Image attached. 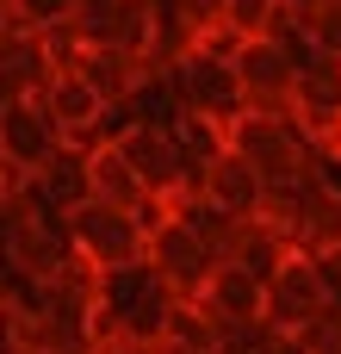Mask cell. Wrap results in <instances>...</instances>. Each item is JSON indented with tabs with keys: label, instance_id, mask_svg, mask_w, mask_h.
<instances>
[{
	"label": "cell",
	"instance_id": "1",
	"mask_svg": "<svg viewBox=\"0 0 341 354\" xmlns=\"http://www.w3.org/2000/svg\"><path fill=\"white\" fill-rule=\"evenodd\" d=\"M230 149L267 180V187H292L311 174H329V162L311 149V137L298 131V118H273V112H242L230 124Z\"/></svg>",
	"mask_w": 341,
	"mask_h": 354
},
{
	"label": "cell",
	"instance_id": "2",
	"mask_svg": "<svg viewBox=\"0 0 341 354\" xmlns=\"http://www.w3.org/2000/svg\"><path fill=\"white\" fill-rule=\"evenodd\" d=\"M68 224V249L93 268V274H130V268H149V224L137 212H118L106 199H87L81 212L62 218Z\"/></svg>",
	"mask_w": 341,
	"mask_h": 354
},
{
	"label": "cell",
	"instance_id": "3",
	"mask_svg": "<svg viewBox=\"0 0 341 354\" xmlns=\"http://www.w3.org/2000/svg\"><path fill=\"white\" fill-rule=\"evenodd\" d=\"M168 87H174L180 118L199 112V118H211V124L230 131V124L249 112V93H242V75H236V56H230V50H211V44L186 50V56L168 68Z\"/></svg>",
	"mask_w": 341,
	"mask_h": 354
},
{
	"label": "cell",
	"instance_id": "4",
	"mask_svg": "<svg viewBox=\"0 0 341 354\" xmlns=\"http://www.w3.org/2000/svg\"><path fill=\"white\" fill-rule=\"evenodd\" d=\"M236 75H242L249 112H273V118H292V112H298L304 56H292L286 44H273V37H255V44H242V50H236Z\"/></svg>",
	"mask_w": 341,
	"mask_h": 354
},
{
	"label": "cell",
	"instance_id": "5",
	"mask_svg": "<svg viewBox=\"0 0 341 354\" xmlns=\"http://www.w3.org/2000/svg\"><path fill=\"white\" fill-rule=\"evenodd\" d=\"M149 268L162 274V286H168L174 299H199V292L211 286V274L224 268V255H217V249L174 212V218L149 236Z\"/></svg>",
	"mask_w": 341,
	"mask_h": 354
},
{
	"label": "cell",
	"instance_id": "6",
	"mask_svg": "<svg viewBox=\"0 0 341 354\" xmlns=\"http://www.w3.org/2000/svg\"><path fill=\"white\" fill-rule=\"evenodd\" d=\"M68 149L62 124L43 112V100H19V106H0V162L25 180H37L56 156Z\"/></svg>",
	"mask_w": 341,
	"mask_h": 354
},
{
	"label": "cell",
	"instance_id": "7",
	"mask_svg": "<svg viewBox=\"0 0 341 354\" xmlns=\"http://www.w3.org/2000/svg\"><path fill=\"white\" fill-rule=\"evenodd\" d=\"M329 286H323V274H317V261H304V255H292L273 280H267V324L280 330V336H304L317 317H329Z\"/></svg>",
	"mask_w": 341,
	"mask_h": 354
},
{
	"label": "cell",
	"instance_id": "8",
	"mask_svg": "<svg viewBox=\"0 0 341 354\" xmlns=\"http://www.w3.org/2000/svg\"><path fill=\"white\" fill-rule=\"evenodd\" d=\"M56 75H62V68H56V56H50V44H43V37L12 31V25L0 31V106L43 100Z\"/></svg>",
	"mask_w": 341,
	"mask_h": 354
},
{
	"label": "cell",
	"instance_id": "9",
	"mask_svg": "<svg viewBox=\"0 0 341 354\" xmlns=\"http://www.w3.org/2000/svg\"><path fill=\"white\" fill-rule=\"evenodd\" d=\"M217 330H249V324H267V286L249 274V268H236V261H224L217 274H211V286L193 299Z\"/></svg>",
	"mask_w": 341,
	"mask_h": 354
},
{
	"label": "cell",
	"instance_id": "10",
	"mask_svg": "<svg viewBox=\"0 0 341 354\" xmlns=\"http://www.w3.org/2000/svg\"><path fill=\"white\" fill-rule=\"evenodd\" d=\"M199 199H211L217 212H230V218L249 224V218H261V205H267V180H261L236 149H224V156L205 168V193H199Z\"/></svg>",
	"mask_w": 341,
	"mask_h": 354
},
{
	"label": "cell",
	"instance_id": "11",
	"mask_svg": "<svg viewBox=\"0 0 341 354\" xmlns=\"http://www.w3.org/2000/svg\"><path fill=\"white\" fill-rule=\"evenodd\" d=\"M31 193H37V205L50 212V218H68V212H81L87 199H93V174H87V149L81 143H68L37 180H31Z\"/></svg>",
	"mask_w": 341,
	"mask_h": 354
},
{
	"label": "cell",
	"instance_id": "12",
	"mask_svg": "<svg viewBox=\"0 0 341 354\" xmlns=\"http://www.w3.org/2000/svg\"><path fill=\"white\" fill-rule=\"evenodd\" d=\"M43 112L62 124V137H68V143H87V137H93V124L106 118V100L81 81V68H62V75L50 81V93H43Z\"/></svg>",
	"mask_w": 341,
	"mask_h": 354
},
{
	"label": "cell",
	"instance_id": "13",
	"mask_svg": "<svg viewBox=\"0 0 341 354\" xmlns=\"http://www.w3.org/2000/svg\"><path fill=\"white\" fill-rule=\"evenodd\" d=\"M230 261H236V268H249V274L267 286V280H273V274L292 261V249H286V236H280L273 224L249 218V224H242V236H236V249H230Z\"/></svg>",
	"mask_w": 341,
	"mask_h": 354
},
{
	"label": "cell",
	"instance_id": "14",
	"mask_svg": "<svg viewBox=\"0 0 341 354\" xmlns=\"http://www.w3.org/2000/svg\"><path fill=\"white\" fill-rule=\"evenodd\" d=\"M68 19H75V0H12L6 6V25L12 31H31V37H43V31L68 25Z\"/></svg>",
	"mask_w": 341,
	"mask_h": 354
},
{
	"label": "cell",
	"instance_id": "15",
	"mask_svg": "<svg viewBox=\"0 0 341 354\" xmlns=\"http://www.w3.org/2000/svg\"><path fill=\"white\" fill-rule=\"evenodd\" d=\"M224 19H230V31H236L242 44H255V37H267V31H273L280 0H224Z\"/></svg>",
	"mask_w": 341,
	"mask_h": 354
},
{
	"label": "cell",
	"instance_id": "16",
	"mask_svg": "<svg viewBox=\"0 0 341 354\" xmlns=\"http://www.w3.org/2000/svg\"><path fill=\"white\" fill-rule=\"evenodd\" d=\"M93 354H168L162 342H149V336H124V330H112V336H99Z\"/></svg>",
	"mask_w": 341,
	"mask_h": 354
},
{
	"label": "cell",
	"instance_id": "17",
	"mask_svg": "<svg viewBox=\"0 0 341 354\" xmlns=\"http://www.w3.org/2000/svg\"><path fill=\"white\" fill-rule=\"evenodd\" d=\"M12 305H19V299H12V274H6V261H0V317H6Z\"/></svg>",
	"mask_w": 341,
	"mask_h": 354
},
{
	"label": "cell",
	"instance_id": "18",
	"mask_svg": "<svg viewBox=\"0 0 341 354\" xmlns=\"http://www.w3.org/2000/svg\"><path fill=\"white\" fill-rule=\"evenodd\" d=\"M75 6H112V0H75Z\"/></svg>",
	"mask_w": 341,
	"mask_h": 354
},
{
	"label": "cell",
	"instance_id": "19",
	"mask_svg": "<svg viewBox=\"0 0 341 354\" xmlns=\"http://www.w3.org/2000/svg\"><path fill=\"white\" fill-rule=\"evenodd\" d=\"M280 354H298V342H286V348H280Z\"/></svg>",
	"mask_w": 341,
	"mask_h": 354
},
{
	"label": "cell",
	"instance_id": "20",
	"mask_svg": "<svg viewBox=\"0 0 341 354\" xmlns=\"http://www.w3.org/2000/svg\"><path fill=\"white\" fill-rule=\"evenodd\" d=\"M6 6H12V0H0V12H6Z\"/></svg>",
	"mask_w": 341,
	"mask_h": 354
}]
</instances>
